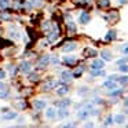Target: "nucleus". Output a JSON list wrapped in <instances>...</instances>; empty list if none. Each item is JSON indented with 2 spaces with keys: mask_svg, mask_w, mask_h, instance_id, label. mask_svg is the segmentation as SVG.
Listing matches in <instances>:
<instances>
[{
  "mask_svg": "<svg viewBox=\"0 0 128 128\" xmlns=\"http://www.w3.org/2000/svg\"><path fill=\"white\" fill-rule=\"evenodd\" d=\"M103 87L105 88H108L109 91H114L116 88H118V84H117V81H113V80H108L103 83Z\"/></svg>",
  "mask_w": 128,
  "mask_h": 128,
  "instance_id": "nucleus-1",
  "label": "nucleus"
},
{
  "mask_svg": "<svg viewBox=\"0 0 128 128\" xmlns=\"http://www.w3.org/2000/svg\"><path fill=\"white\" fill-rule=\"evenodd\" d=\"M105 68V61L103 59H95L91 64V69H103Z\"/></svg>",
  "mask_w": 128,
  "mask_h": 128,
  "instance_id": "nucleus-2",
  "label": "nucleus"
},
{
  "mask_svg": "<svg viewBox=\"0 0 128 128\" xmlns=\"http://www.w3.org/2000/svg\"><path fill=\"white\" fill-rule=\"evenodd\" d=\"M76 48H77V44H76V43H68V44H65L64 47H62V51H64V52H72Z\"/></svg>",
  "mask_w": 128,
  "mask_h": 128,
  "instance_id": "nucleus-3",
  "label": "nucleus"
},
{
  "mask_svg": "<svg viewBox=\"0 0 128 128\" xmlns=\"http://www.w3.org/2000/svg\"><path fill=\"white\" fill-rule=\"evenodd\" d=\"M78 21H80L83 25H86V24H88L90 21H91V17H90V14L88 12H86V11H83L80 14V18H78Z\"/></svg>",
  "mask_w": 128,
  "mask_h": 128,
  "instance_id": "nucleus-4",
  "label": "nucleus"
},
{
  "mask_svg": "<svg viewBox=\"0 0 128 128\" xmlns=\"http://www.w3.org/2000/svg\"><path fill=\"white\" fill-rule=\"evenodd\" d=\"M72 73L70 72H62V74H61V81L62 83H69V81H72Z\"/></svg>",
  "mask_w": 128,
  "mask_h": 128,
  "instance_id": "nucleus-5",
  "label": "nucleus"
},
{
  "mask_svg": "<svg viewBox=\"0 0 128 128\" xmlns=\"http://www.w3.org/2000/svg\"><path fill=\"white\" fill-rule=\"evenodd\" d=\"M46 117H47L48 120H54L56 117V112L54 110V108H48L47 110H46Z\"/></svg>",
  "mask_w": 128,
  "mask_h": 128,
  "instance_id": "nucleus-6",
  "label": "nucleus"
},
{
  "mask_svg": "<svg viewBox=\"0 0 128 128\" xmlns=\"http://www.w3.org/2000/svg\"><path fill=\"white\" fill-rule=\"evenodd\" d=\"M33 106L36 108V110H43L46 108V100H40V99H36L33 102Z\"/></svg>",
  "mask_w": 128,
  "mask_h": 128,
  "instance_id": "nucleus-7",
  "label": "nucleus"
},
{
  "mask_svg": "<svg viewBox=\"0 0 128 128\" xmlns=\"http://www.w3.org/2000/svg\"><path fill=\"white\" fill-rule=\"evenodd\" d=\"M50 55H44L42 59L39 61V66L40 68H46V66H48V64H50Z\"/></svg>",
  "mask_w": 128,
  "mask_h": 128,
  "instance_id": "nucleus-8",
  "label": "nucleus"
},
{
  "mask_svg": "<svg viewBox=\"0 0 128 128\" xmlns=\"http://www.w3.org/2000/svg\"><path fill=\"white\" fill-rule=\"evenodd\" d=\"M113 121L116 122V124H124V121H125V116L124 114H116V116L113 117Z\"/></svg>",
  "mask_w": 128,
  "mask_h": 128,
  "instance_id": "nucleus-9",
  "label": "nucleus"
},
{
  "mask_svg": "<svg viewBox=\"0 0 128 128\" xmlns=\"http://www.w3.org/2000/svg\"><path fill=\"white\" fill-rule=\"evenodd\" d=\"M68 29H69V32H70V33H76V32H77V28H76V24L74 22H73V21L72 20H70V18H69V21H68Z\"/></svg>",
  "mask_w": 128,
  "mask_h": 128,
  "instance_id": "nucleus-10",
  "label": "nucleus"
},
{
  "mask_svg": "<svg viewBox=\"0 0 128 128\" xmlns=\"http://www.w3.org/2000/svg\"><path fill=\"white\" fill-rule=\"evenodd\" d=\"M29 70H30V64H29L28 61H24V62H21V72H24V73H28Z\"/></svg>",
  "mask_w": 128,
  "mask_h": 128,
  "instance_id": "nucleus-11",
  "label": "nucleus"
},
{
  "mask_svg": "<svg viewBox=\"0 0 128 128\" xmlns=\"http://www.w3.org/2000/svg\"><path fill=\"white\" fill-rule=\"evenodd\" d=\"M88 116H91V114H90V110H88V109L84 108V109H81V110H78V117H80V118L86 120Z\"/></svg>",
  "mask_w": 128,
  "mask_h": 128,
  "instance_id": "nucleus-12",
  "label": "nucleus"
},
{
  "mask_svg": "<svg viewBox=\"0 0 128 128\" xmlns=\"http://www.w3.org/2000/svg\"><path fill=\"white\" fill-rule=\"evenodd\" d=\"M100 56H102L103 61H112V52L108 50H103L102 52H100Z\"/></svg>",
  "mask_w": 128,
  "mask_h": 128,
  "instance_id": "nucleus-13",
  "label": "nucleus"
},
{
  "mask_svg": "<svg viewBox=\"0 0 128 128\" xmlns=\"http://www.w3.org/2000/svg\"><path fill=\"white\" fill-rule=\"evenodd\" d=\"M116 37H117L116 30H109V32H108V34L105 36V40H108V42H112V40H114Z\"/></svg>",
  "mask_w": 128,
  "mask_h": 128,
  "instance_id": "nucleus-14",
  "label": "nucleus"
},
{
  "mask_svg": "<svg viewBox=\"0 0 128 128\" xmlns=\"http://www.w3.org/2000/svg\"><path fill=\"white\" fill-rule=\"evenodd\" d=\"M76 59H77V58H76L74 55H72V56H68V55H65V56H64V62H65V64H68V65H72V64H74V62H76Z\"/></svg>",
  "mask_w": 128,
  "mask_h": 128,
  "instance_id": "nucleus-15",
  "label": "nucleus"
},
{
  "mask_svg": "<svg viewBox=\"0 0 128 128\" xmlns=\"http://www.w3.org/2000/svg\"><path fill=\"white\" fill-rule=\"evenodd\" d=\"M18 114L15 113V112H8V113H6L3 116V120H12V118H17Z\"/></svg>",
  "mask_w": 128,
  "mask_h": 128,
  "instance_id": "nucleus-16",
  "label": "nucleus"
},
{
  "mask_svg": "<svg viewBox=\"0 0 128 128\" xmlns=\"http://www.w3.org/2000/svg\"><path fill=\"white\" fill-rule=\"evenodd\" d=\"M84 52H86V56H96L98 55L96 50H94V48H87Z\"/></svg>",
  "mask_w": 128,
  "mask_h": 128,
  "instance_id": "nucleus-17",
  "label": "nucleus"
},
{
  "mask_svg": "<svg viewBox=\"0 0 128 128\" xmlns=\"http://www.w3.org/2000/svg\"><path fill=\"white\" fill-rule=\"evenodd\" d=\"M58 114H59V117H61V118H65V117L69 116V110H66L65 108H61L58 110Z\"/></svg>",
  "mask_w": 128,
  "mask_h": 128,
  "instance_id": "nucleus-18",
  "label": "nucleus"
},
{
  "mask_svg": "<svg viewBox=\"0 0 128 128\" xmlns=\"http://www.w3.org/2000/svg\"><path fill=\"white\" fill-rule=\"evenodd\" d=\"M83 72H84V66H78L77 69L74 70V73H73V77H80L81 74H83Z\"/></svg>",
  "mask_w": 128,
  "mask_h": 128,
  "instance_id": "nucleus-19",
  "label": "nucleus"
},
{
  "mask_svg": "<svg viewBox=\"0 0 128 128\" xmlns=\"http://www.w3.org/2000/svg\"><path fill=\"white\" fill-rule=\"evenodd\" d=\"M58 39V32H51L50 34H48V42L50 43H52V42H55V40Z\"/></svg>",
  "mask_w": 128,
  "mask_h": 128,
  "instance_id": "nucleus-20",
  "label": "nucleus"
},
{
  "mask_svg": "<svg viewBox=\"0 0 128 128\" xmlns=\"http://www.w3.org/2000/svg\"><path fill=\"white\" fill-rule=\"evenodd\" d=\"M117 81H118L120 84H122V86H127L128 84V76H121V77L117 78Z\"/></svg>",
  "mask_w": 128,
  "mask_h": 128,
  "instance_id": "nucleus-21",
  "label": "nucleus"
},
{
  "mask_svg": "<svg viewBox=\"0 0 128 128\" xmlns=\"http://www.w3.org/2000/svg\"><path fill=\"white\" fill-rule=\"evenodd\" d=\"M56 92H58V95H66L69 92V88L68 87H61V88L56 90Z\"/></svg>",
  "mask_w": 128,
  "mask_h": 128,
  "instance_id": "nucleus-22",
  "label": "nucleus"
},
{
  "mask_svg": "<svg viewBox=\"0 0 128 128\" xmlns=\"http://www.w3.org/2000/svg\"><path fill=\"white\" fill-rule=\"evenodd\" d=\"M8 34H10V37H12V39H20V36H21V34L18 33L17 30H14V29H11Z\"/></svg>",
  "mask_w": 128,
  "mask_h": 128,
  "instance_id": "nucleus-23",
  "label": "nucleus"
},
{
  "mask_svg": "<svg viewBox=\"0 0 128 128\" xmlns=\"http://www.w3.org/2000/svg\"><path fill=\"white\" fill-rule=\"evenodd\" d=\"M70 103H72V100H70V99H65V100H61L58 105L61 106V108H66V106L70 105Z\"/></svg>",
  "mask_w": 128,
  "mask_h": 128,
  "instance_id": "nucleus-24",
  "label": "nucleus"
},
{
  "mask_svg": "<svg viewBox=\"0 0 128 128\" xmlns=\"http://www.w3.org/2000/svg\"><path fill=\"white\" fill-rule=\"evenodd\" d=\"M10 6V0H0V8H7Z\"/></svg>",
  "mask_w": 128,
  "mask_h": 128,
  "instance_id": "nucleus-25",
  "label": "nucleus"
},
{
  "mask_svg": "<svg viewBox=\"0 0 128 128\" xmlns=\"http://www.w3.org/2000/svg\"><path fill=\"white\" fill-rule=\"evenodd\" d=\"M112 124H113V117H112V116L106 117V120H105V122H103V125H105V127H108V125H112Z\"/></svg>",
  "mask_w": 128,
  "mask_h": 128,
  "instance_id": "nucleus-26",
  "label": "nucleus"
},
{
  "mask_svg": "<svg viewBox=\"0 0 128 128\" xmlns=\"http://www.w3.org/2000/svg\"><path fill=\"white\" fill-rule=\"evenodd\" d=\"M118 69H120V72H122V73H128V65L127 64H124V65H120L118 66Z\"/></svg>",
  "mask_w": 128,
  "mask_h": 128,
  "instance_id": "nucleus-27",
  "label": "nucleus"
},
{
  "mask_svg": "<svg viewBox=\"0 0 128 128\" xmlns=\"http://www.w3.org/2000/svg\"><path fill=\"white\" fill-rule=\"evenodd\" d=\"M78 95H84V94H87L88 92V88L87 87H80V90H78Z\"/></svg>",
  "mask_w": 128,
  "mask_h": 128,
  "instance_id": "nucleus-28",
  "label": "nucleus"
},
{
  "mask_svg": "<svg viewBox=\"0 0 128 128\" xmlns=\"http://www.w3.org/2000/svg\"><path fill=\"white\" fill-rule=\"evenodd\" d=\"M50 22H48V21H46L44 24H43V29H44V30H48V29H50Z\"/></svg>",
  "mask_w": 128,
  "mask_h": 128,
  "instance_id": "nucleus-29",
  "label": "nucleus"
},
{
  "mask_svg": "<svg viewBox=\"0 0 128 128\" xmlns=\"http://www.w3.org/2000/svg\"><path fill=\"white\" fill-rule=\"evenodd\" d=\"M29 80L36 81L37 80V74H36V73H30V74H29Z\"/></svg>",
  "mask_w": 128,
  "mask_h": 128,
  "instance_id": "nucleus-30",
  "label": "nucleus"
},
{
  "mask_svg": "<svg viewBox=\"0 0 128 128\" xmlns=\"http://www.w3.org/2000/svg\"><path fill=\"white\" fill-rule=\"evenodd\" d=\"M121 50H122V52H124V55H127V56H128V44H125L124 47L121 48Z\"/></svg>",
  "mask_w": 128,
  "mask_h": 128,
  "instance_id": "nucleus-31",
  "label": "nucleus"
},
{
  "mask_svg": "<svg viewBox=\"0 0 128 128\" xmlns=\"http://www.w3.org/2000/svg\"><path fill=\"white\" fill-rule=\"evenodd\" d=\"M100 6H103V7L109 6V0H100Z\"/></svg>",
  "mask_w": 128,
  "mask_h": 128,
  "instance_id": "nucleus-32",
  "label": "nucleus"
},
{
  "mask_svg": "<svg viewBox=\"0 0 128 128\" xmlns=\"http://www.w3.org/2000/svg\"><path fill=\"white\" fill-rule=\"evenodd\" d=\"M127 61H128V58H122V59H118V61H117V64L121 65V64H124V62H127Z\"/></svg>",
  "mask_w": 128,
  "mask_h": 128,
  "instance_id": "nucleus-33",
  "label": "nucleus"
},
{
  "mask_svg": "<svg viewBox=\"0 0 128 128\" xmlns=\"http://www.w3.org/2000/svg\"><path fill=\"white\" fill-rule=\"evenodd\" d=\"M30 3L33 4V6H39V4H40V0H30Z\"/></svg>",
  "mask_w": 128,
  "mask_h": 128,
  "instance_id": "nucleus-34",
  "label": "nucleus"
},
{
  "mask_svg": "<svg viewBox=\"0 0 128 128\" xmlns=\"http://www.w3.org/2000/svg\"><path fill=\"white\" fill-rule=\"evenodd\" d=\"M4 77H6V72H3V70H0V80H3Z\"/></svg>",
  "mask_w": 128,
  "mask_h": 128,
  "instance_id": "nucleus-35",
  "label": "nucleus"
},
{
  "mask_svg": "<svg viewBox=\"0 0 128 128\" xmlns=\"http://www.w3.org/2000/svg\"><path fill=\"white\" fill-rule=\"evenodd\" d=\"M51 62H52V64H55V65H58L59 64V61H58V58H52V59H50Z\"/></svg>",
  "mask_w": 128,
  "mask_h": 128,
  "instance_id": "nucleus-36",
  "label": "nucleus"
},
{
  "mask_svg": "<svg viewBox=\"0 0 128 128\" xmlns=\"http://www.w3.org/2000/svg\"><path fill=\"white\" fill-rule=\"evenodd\" d=\"M128 0H118V4H127Z\"/></svg>",
  "mask_w": 128,
  "mask_h": 128,
  "instance_id": "nucleus-37",
  "label": "nucleus"
},
{
  "mask_svg": "<svg viewBox=\"0 0 128 128\" xmlns=\"http://www.w3.org/2000/svg\"><path fill=\"white\" fill-rule=\"evenodd\" d=\"M4 88H6V86L3 83H0V91H4Z\"/></svg>",
  "mask_w": 128,
  "mask_h": 128,
  "instance_id": "nucleus-38",
  "label": "nucleus"
},
{
  "mask_svg": "<svg viewBox=\"0 0 128 128\" xmlns=\"http://www.w3.org/2000/svg\"><path fill=\"white\" fill-rule=\"evenodd\" d=\"M86 127H94V124H92V122H88V124H86Z\"/></svg>",
  "mask_w": 128,
  "mask_h": 128,
  "instance_id": "nucleus-39",
  "label": "nucleus"
},
{
  "mask_svg": "<svg viewBox=\"0 0 128 128\" xmlns=\"http://www.w3.org/2000/svg\"><path fill=\"white\" fill-rule=\"evenodd\" d=\"M125 106H128V98L125 99Z\"/></svg>",
  "mask_w": 128,
  "mask_h": 128,
  "instance_id": "nucleus-40",
  "label": "nucleus"
}]
</instances>
